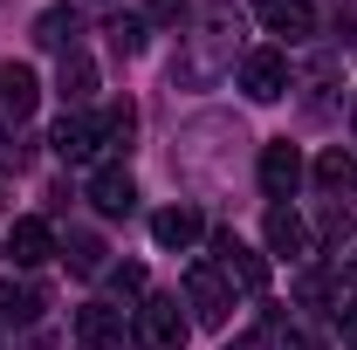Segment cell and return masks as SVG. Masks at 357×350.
Wrapping results in <instances>:
<instances>
[{"label":"cell","instance_id":"cell-13","mask_svg":"<svg viewBox=\"0 0 357 350\" xmlns=\"http://www.w3.org/2000/svg\"><path fill=\"white\" fill-rule=\"evenodd\" d=\"M35 96H42V83H35L28 62H7V69H0V110H7V117H28Z\"/></svg>","mask_w":357,"mask_h":350},{"label":"cell","instance_id":"cell-25","mask_svg":"<svg viewBox=\"0 0 357 350\" xmlns=\"http://www.w3.org/2000/svg\"><path fill=\"white\" fill-rule=\"evenodd\" d=\"M351 131H357V96H351Z\"/></svg>","mask_w":357,"mask_h":350},{"label":"cell","instance_id":"cell-3","mask_svg":"<svg viewBox=\"0 0 357 350\" xmlns=\"http://www.w3.org/2000/svg\"><path fill=\"white\" fill-rule=\"evenodd\" d=\"M185 303H192V316L206 330H220L227 309H234V289L220 282V268H185Z\"/></svg>","mask_w":357,"mask_h":350},{"label":"cell","instance_id":"cell-21","mask_svg":"<svg viewBox=\"0 0 357 350\" xmlns=\"http://www.w3.org/2000/svg\"><path fill=\"white\" fill-rule=\"evenodd\" d=\"M110 48L117 55H137L144 48V21H110Z\"/></svg>","mask_w":357,"mask_h":350},{"label":"cell","instance_id":"cell-6","mask_svg":"<svg viewBox=\"0 0 357 350\" xmlns=\"http://www.w3.org/2000/svg\"><path fill=\"white\" fill-rule=\"evenodd\" d=\"M296 185H303V151L282 137V144H268V151H261V192L275 199V206H282Z\"/></svg>","mask_w":357,"mask_h":350},{"label":"cell","instance_id":"cell-26","mask_svg":"<svg viewBox=\"0 0 357 350\" xmlns=\"http://www.w3.org/2000/svg\"><path fill=\"white\" fill-rule=\"evenodd\" d=\"M96 7H110V0H96Z\"/></svg>","mask_w":357,"mask_h":350},{"label":"cell","instance_id":"cell-22","mask_svg":"<svg viewBox=\"0 0 357 350\" xmlns=\"http://www.w3.org/2000/svg\"><path fill=\"white\" fill-rule=\"evenodd\" d=\"M21 158H28V151H21V137L0 131V165H14V172H21Z\"/></svg>","mask_w":357,"mask_h":350},{"label":"cell","instance_id":"cell-5","mask_svg":"<svg viewBox=\"0 0 357 350\" xmlns=\"http://www.w3.org/2000/svg\"><path fill=\"white\" fill-rule=\"evenodd\" d=\"M255 14H261L268 35H282V42H310L316 35V7L310 0H255Z\"/></svg>","mask_w":357,"mask_h":350},{"label":"cell","instance_id":"cell-20","mask_svg":"<svg viewBox=\"0 0 357 350\" xmlns=\"http://www.w3.org/2000/svg\"><path fill=\"white\" fill-rule=\"evenodd\" d=\"M110 296H117V303H144V268H137V261L110 268Z\"/></svg>","mask_w":357,"mask_h":350},{"label":"cell","instance_id":"cell-8","mask_svg":"<svg viewBox=\"0 0 357 350\" xmlns=\"http://www.w3.org/2000/svg\"><path fill=\"white\" fill-rule=\"evenodd\" d=\"M55 151H62V165H89L103 151V124L96 117H62L55 124Z\"/></svg>","mask_w":357,"mask_h":350},{"label":"cell","instance_id":"cell-7","mask_svg":"<svg viewBox=\"0 0 357 350\" xmlns=\"http://www.w3.org/2000/svg\"><path fill=\"white\" fill-rule=\"evenodd\" d=\"M89 206H96L103 220H124L137 206V178L124 172V165H103V172L89 178Z\"/></svg>","mask_w":357,"mask_h":350},{"label":"cell","instance_id":"cell-17","mask_svg":"<svg viewBox=\"0 0 357 350\" xmlns=\"http://www.w3.org/2000/svg\"><path fill=\"white\" fill-rule=\"evenodd\" d=\"M89 89H96V69H89V55H69V62H62V96H69V103H83Z\"/></svg>","mask_w":357,"mask_h":350},{"label":"cell","instance_id":"cell-24","mask_svg":"<svg viewBox=\"0 0 357 350\" xmlns=\"http://www.w3.org/2000/svg\"><path fill=\"white\" fill-rule=\"evenodd\" d=\"M178 7H185V0H151V14H158V21H172Z\"/></svg>","mask_w":357,"mask_h":350},{"label":"cell","instance_id":"cell-12","mask_svg":"<svg viewBox=\"0 0 357 350\" xmlns=\"http://www.w3.org/2000/svg\"><path fill=\"white\" fill-rule=\"evenodd\" d=\"M206 234V220L192 213V206H165V213H151V241L158 248H192Z\"/></svg>","mask_w":357,"mask_h":350},{"label":"cell","instance_id":"cell-16","mask_svg":"<svg viewBox=\"0 0 357 350\" xmlns=\"http://www.w3.org/2000/svg\"><path fill=\"white\" fill-rule=\"evenodd\" d=\"M35 42H42V48H62V55H69V42H76V14H69V7H48L42 21H35Z\"/></svg>","mask_w":357,"mask_h":350},{"label":"cell","instance_id":"cell-10","mask_svg":"<svg viewBox=\"0 0 357 350\" xmlns=\"http://www.w3.org/2000/svg\"><path fill=\"white\" fill-rule=\"evenodd\" d=\"M117 337H124V316H117L110 303L76 309V344H83V350H117Z\"/></svg>","mask_w":357,"mask_h":350},{"label":"cell","instance_id":"cell-4","mask_svg":"<svg viewBox=\"0 0 357 350\" xmlns=\"http://www.w3.org/2000/svg\"><path fill=\"white\" fill-rule=\"evenodd\" d=\"M241 89H248L255 103H275V96H289V62H282V48H255V55L241 62Z\"/></svg>","mask_w":357,"mask_h":350},{"label":"cell","instance_id":"cell-15","mask_svg":"<svg viewBox=\"0 0 357 350\" xmlns=\"http://www.w3.org/2000/svg\"><path fill=\"white\" fill-rule=\"evenodd\" d=\"M351 178H357V165H351V151H344V144H330V151L316 158V185H323V192H344Z\"/></svg>","mask_w":357,"mask_h":350},{"label":"cell","instance_id":"cell-23","mask_svg":"<svg viewBox=\"0 0 357 350\" xmlns=\"http://www.w3.org/2000/svg\"><path fill=\"white\" fill-rule=\"evenodd\" d=\"M227 350H268V330H255V337H241V344H227Z\"/></svg>","mask_w":357,"mask_h":350},{"label":"cell","instance_id":"cell-19","mask_svg":"<svg viewBox=\"0 0 357 350\" xmlns=\"http://www.w3.org/2000/svg\"><path fill=\"white\" fill-rule=\"evenodd\" d=\"M131 131H137V110L131 103H110L103 110V144H131Z\"/></svg>","mask_w":357,"mask_h":350},{"label":"cell","instance_id":"cell-11","mask_svg":"<svg viewBox=\"0 0 357 350\" xmlns=\"http://www.w3.org/2000/svg\"><path fill=\"white\" fill-rule=\"evenodd\" d=\"M7 254H14V268H42L48 254H55V234H48L42 220H14V234H7Z\"/></svg>","mask_w":357,"mask_h":350},{"label":"cell","instance_id":"cell-18","mask_svg":"<svg viewBox=\"0 0 357 350\" xmlns=\"http://www.w3.org/2000/svg\"><path fill=\"white\" fill-rule=\"evenodd\" d=\"M69 268L76 275H103V241L96 234H69Z\"/></svg>","mask_w":357,"mask_h":350},{"label":"cell","instance_id":"cell-14","mask_svg":"<svg viewBox=\"0 0 357 350\" xmlns=\"http://www.w3.org/2000/svg\"><path fill=\"white\" fill-rule=\"evenodd\" d=\"M35 316H42V289H28V282H21V289L0 282V323H7V330H28Z\"/></svg>","mask_w":357,"mask_h":350},{"label":"cell","instance_id":"cell-9","mask_svg":"<svg viewBox=\"0 0 357 350\" xmlns=\"http://www.w3.org/2000/svg\"><path fill=\"white\" fill-rule=\"evenodd\" d=\"M268 254H289V261H303L310 254V227H303V213L296 206H268Z\"/></svg>","mask_w":357,"mask_h":350},{"label":"cell","instance_id":"cell-2","mask_svg":"<svg viewBox=\"0 0 357 350\" xmlns=\"http://www.w3.org/2000/svg\"><path fill=\"white\" fill-rule=\"evenodd\" d=\"M137 344H144V350H185L178 296H144V303H137Z\"/></svg>","mask_w":357,"mask_h":350},{"label":"cell","instance_id":"cell-1","mask_svg":"<svg viewBox=\"0 0 357 350\" xmlns=\"http://www.w3.org/2000/svg\"><path fill=\"white\" fill-rule=\"evenodd\" d=\"M213 268H220L227 289H241V296H261L268 289V261L255 254V248H241L234 234H213Z\"/></svg>","mask_w":357,"mask_h":350}]
</instances>
